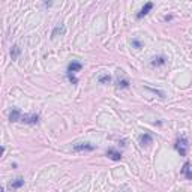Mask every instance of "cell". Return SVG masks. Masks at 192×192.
Returning a JSON list of instances; mask_svg holds the SVG:
<instances>
[{"label": "cell", "instance_id": "cell-1", "mask_svg": "<svg viewBox=\"0 0 192 192\" xmlns=\"http://www.w3.org/2000/svg\"><path fill=\"white\" fill-rule=\"evenodd\" d=\"M174 149L180 153V156H186V152H188V140H186V137L177 138V141L174 144Z\"/></svg>", "mask_w": 192, "mask_h": 192}, {"label": "cell", "instance_id": "cell-2", "mask_svg": "<svg viewBox=\"0 0 192 192\" xmlns=\"http://www.w3.org/2000/svg\"><path fill=\"white\" fill-rule=\"evenodd\" d=\"M20 122H23V123H26V125H36V123H39V114H36V113H32V114H21Z\"/></svg>", "mask_w": 192, "mask_h": 192}, {"label": "cell", "instance_id": "cell-3", "mask_svg": "<svg viewBox=\"0 0 192 192\" xmlns=\"http://www.w3.org/2000/svg\"><path fill=\"white\" fill-rule=\"evenodd\" d=\"M72 150L74 152H92V150H95V146H92L90 143H77V144H74Z\"/></svg>", "mask_w": 192, "mask_h": 192}, {"label": "cell", "instance_id": "cell-4", "mask_svg": "<svg viewBox=\"0 0 192 192\" xmlns=\"http://www.w3.org/2000/svg\"><path fill=\"white\" fill-rule=\"evenodd\" d=\"M152 9H153V3H152V2H147V3L143 6V9L137 14V20H141L143 17H146V15H147Z\"/></svg>", "mask_w": 192, "mask_h": 192}, {"label": "cell", "instance_id": "cell-5", "mask_svg": "<svg viewBox=\"0 0 192 192\" xmlns=\"http://www.w3.org/2000/svg\"><path fill=\"white\" fill-rule=\"evenodd\" d=\"M180 173H182L188 180H192V168H191V164H189V162H185V164H183Z\"/></svg>", "mask_w": 192, "mask_h": 192}, {"label": "cell", "instance_id": "cell-6", "mask_svg": "<svg viewBox=\"0 0 192 192\" xmlns=\"http://www.w3.org/2000/svg\"><path fill=\"white\" fill-rule=\"evenodd\" d=\"M107 156L111 159V161H120L122 159V153L116 149H108L107 150Z\"/></svg>", "mask_w": 192, "mask_h": 192}, {"label": "cell", "instance_id": "cell-7", "mask_svg": "<svg viewBox=\"0 0 192 192\" xmlns=\"http://www.w3.org/2000/svg\"><path fill=\"white\" fill-rule=\"evenodd\" d=\"M81 68H83V65L80 63V62H77V60H72L69 65H68V72H78V71H81Z\"/></svg>", "mask_w": 192, "mask_h": 192}, {"label": "cell", "instance_id": "cell-8", "mask_svg": "<svg viewBox=\"0 0 192 192\" xmlns=\"http://www.w3.org/2000/svg\"><path fill=\"white\" fill-rule=\"evenodd\" d=\"M21 119V111L18 108H12L9 113V122H20Z\"/></svg>", "mask_w": 192, "mask_h": 192}, {"label": "cell", "instance_id": "cell-9", "mask_svg": "<svg viewBox=\"0 0 192 192\" xmlns=\"http://www.w3.org/2000/svg\"><path fill=\"white\" fill-rule=\"evenodd\" d=\"M23 185H24V179H21V177H17L15 180L9 182L8 188H9V189H20Z\"/></svg>", "mask_w": 192, "mask_h": 192}, {"label": "cell", "instance_id": "cell-10", "mask_svg": "<svg viewBox=\"0 0 192 192\" xmlns=\"http://www.w3.org/2000/svg\"><path fill=\"white\" fill-rule=\"evenodd\" d=\"M66 33V27L63 26V24H59V26H56L54 29H53V32H51V38H56V36H59V35H65Z\"/></svg>", "mask_w": 192, "mask_h": 192}, {"label": "cell", "instance_id": "cell-11", "mask_svg": "<svg viewBox=\"0 0 192 192\" xmlns=\"http://www.w3.org/2000/svg\"><path fill=\"white\" fill-rule=\"evenodd\" d=\"M152 141H153V138H152V135L149 132H146V134H143L140 137V144L141 146H149V144H152Z\"/></svg>", "mask_w": 192, "mask_h": 192}, {"label": "cell", "instance_id": "cell-12", "mask_svg": "<svg viewBox=\"0 0 192 192\" xmlns=\"http://www.w3.org/2000/svg\"><path fill=\"white\" fill-rule=\"evenodd\" d=\"M165 57L164 56H156V57H153L152 59V65L153 66H162V65H165Z\"/></svg>", "mask_w": 192, "mask_h": 192}, {"label": "cell", "instance_id": "cell-13", "mask_svg": "<svg viewBox=\"0 0 192 192\" xmlns=\"http://www.w3.org/2000/svg\"><path fill=\"white\" fill-rule=\"evenodd\" d=\"M20 53H21V50H20V47H18V45H14V47L11 48V57H12V60H15V59H18V56H20Z\"/></svg>", "mask_w": 192, "mask_h": 192}, {"label": "cell", "instance_id": "cell-14", "mask_svg": "<svg viewBox=\"0 0 192 192\" xmlns=\"http://www.w3.org/2000/svg\"><path fill=\"white\" fill-rule=\"evenodd\" d=\"M98 81H99L101 84H108V83L111 81V77H110L108 74H102V75L98 77Z\"/></svg>", "mask_w": 192, "mask_h": 192}, {"label": "cell", "instance_id": "cell-15", "mask_svg": "<svg viewBox=\"0 0 192 192\" xmlns=\"http://www.w3.org/2000/svg\"><path fill=\"white\" fill-rule=\"evenodd\" d=\"M117 87H120V89H126V87H129V81H128V78H119V80H117Z\"/></svg>", "mask_w": 192, "mask_h": 192}, {"label": "cell", "instance_id": "cell-16", "mask_svg": "<svg viewBox=\"0 0 192 192\" xmlns=\"http://www.w3.org/2000/svg\"><path fill=\"white\" fill-rule=\"evenodd\" d=\"M68 78H69V81H71L72 84H77V83H78L77 77H74V74H72V72H68Z\"/></svg>", "mask_w": 192, "mask_h": 192}, {"label": "cell", "instance_id": "cell-17", "mask_svg": "<svg viewBox=\"0 0 192 192\" xmlns=\"http://www.w3.org/2000/svg\"><path fill=\"white\" fill-rule=\"evenodd\" d=\"M147 90H150V92H153V93H156V95H159L161 98H165V93L164 92H161V90H156V89H150V87H146Z\"/></svg>", "mask_w": 192, "mask_h": 192}, {"label": "cell", "instance_id": "cell-18", "mask_svg": "<svg viewBox=\"0 0 192 192\" xmlns=\"http://www.w3.org/2000/svg\"><path fill=\"white\" fill-rule=\"evenodd\" d=\"M132 45H134L135 48H138V50L141 48V42H140L138 39H132Z\"/></svg>", "mask_w": 192, "mask_h": 192}, {"label": "cell", "instance_id": "cell-19", "mask_svg": "<svg viewBox=\"0 0 192 192\" xmlns=\"http://www.w3.org/2000/svg\"><path fill=\"white\" fill-rule=\"evenodd\" d=\"M51 5H53V0H47V2L44 3V6H45V8H50Z\"/></svg>", "mask_w": 192, "mask_h": 192}]
</instances>
